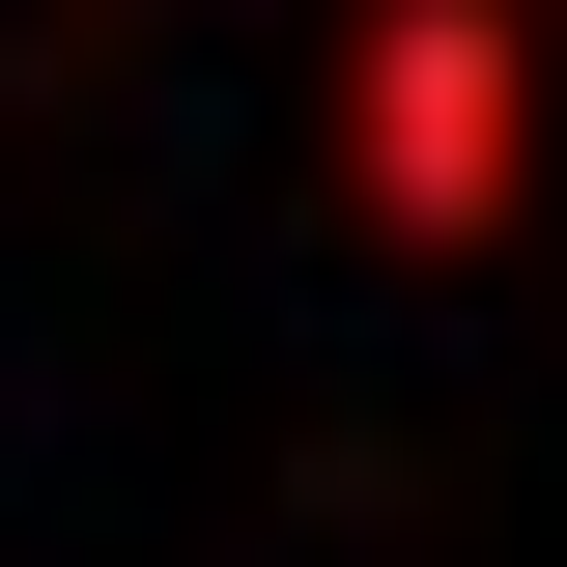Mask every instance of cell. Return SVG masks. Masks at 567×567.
Instances as JSON below:
<instances>
[{
    "label": "cell",
    "mask_w": 567,
    "mask_h": 567,
    "mask_svg": "<svg viewBox=\"0 0 567 567\" xmlns=\"http://www.w3.org/2000/svg\"><path fill=\"white\" fill-rule=\"evenodd\" d=\"M341 199L425 284L511 256V199H539V0H341Z\"/></svg>",
    "instance_id": "1"
}]
</instances>
